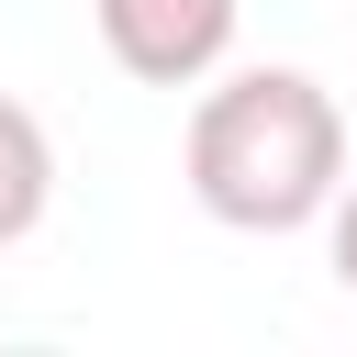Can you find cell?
<instances>
[{
	"mask_svg": "<svg viewBox=\"0 0 357 357\" xmlns=\"http://www.w3.org/2000/svg\"><path fill=\"white\" fill-rule=\"evenodd\" d=\"M190 201L234 234H301L324 223L346 178V112L312 67H234L223 89L190 100Z\"/></svg>",
	"mask_w": 357,
	"mask_h": 357,
	"instance_id": "cell-1",
	"label": "cell"
},
{
	"mask_svg": "<svg viewBox=\"0 0 357 357\" xmlns=\"http://www.w3.org/2000/svg\"><path fill=\"white\" fill-rule=\"evenodd\" d=\"M89 22H100V45H112L123 78H145V89H201V78L234 56L245 0H89Z\"/></svg>",
	"mask_w": 357,
	"mask_h": 357,
	"instance_id": "cell-2",
	"label": "cell"
},
{
	"mask_svg": "<svg viewBox=\"0 0 357 357\" xmlns=\"http://www.w3.org/2000/svg\"><path fill=\"white\" fill-rule=\"evenodd\" d=\"M45 201H56V145H45V123L0 89V245H22V234L45 223Z\"/></svg>",
	"mask_w": 357,
	"mask_h": 357,
	"instance_id": "cell-3",
	"label": "cell"
},
{
	"mask_svg": "<svg viewBox=\"0 0 357 357\" xmlns=\"http://www.w3.org/2000/svg\"><path fill=\"white\" fill-rule=\"evenodd\" d=\"M324 245H335V279L357 290V178H335V201H324Z\"/></svg>",
	"mask_w": 357,
	"mask_h": 357,
	"instance_id": "cell-4",
	"label": "cell"
}]
</instances>
